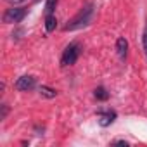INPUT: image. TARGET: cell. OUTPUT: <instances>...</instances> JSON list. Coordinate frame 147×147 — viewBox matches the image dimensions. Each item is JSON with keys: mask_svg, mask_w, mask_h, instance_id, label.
<instances>
[{"mask_svg": "<svg viewBox=\"0 0 147 147\" xmlns=\"http://www.w3.org/2000/svg\"><path fill=\"white\" fill-rule=\"evenodd\" d=\"M92 18H94V4H88V5H85L75 18H73V19L64 26V30H66V31L82 30V28H85V26H88V24L92 23Z\"/></svg>", "mask_w": 147, "mask_h": 147, "instance_id": "cell-1", "label": "cell"}, {"mask_svg": "<svg viewBox=\"0 0 147 147\" xmlns=\"http://www.w3.org/2000/svg\"><path fill=\"white\" fill-rule=\"evenodd\" d=\"M80 52H82L80 43H76V42H75V43H69V45L66 47L62 57H61V64H62V66H71V64H75V62L78 61V57H80Z\"/></svg>", "mask_w": 147, "mask_h": 147, "instance_id": "cell-2", "label": "cell"}, {"mask_svg": "<svg viewBox=\"0 0 147 147\" xmlns=\"http://www.w3.org/2000/svg\"><path fill=\"white\" fill-rule=\"evenodd\" d=\"M26 9L24 7H11L4 12V23L7 24H14V23H21L26 16Z\"/></svg>", "mask_w": 147, "mask_h": 147, "instance_id": "cell-3", "label": "cell"}, {"mask_svg": "<svg viewBox=\"0 0 147 147\" xmlns=\"http://www.w3.org/2000/svg\"><path fill=\"white\" fill-rule=\"evenodd\" d=\"M35 85H36V82H35V78L30 76V75H24V76L18 78L16 83H14L16 90H19V92H28V90L35 88Z\"/></svg>", "mask_w": 147, "mask_h": 147, "instance_id": "cell-4", "label": "cell"}, {"mask_svg": "<svg viewBox=\"0 0 147 147\" xmlns=\"http://www.w3.org/2000/svg\"><path fill=\"white\" fill-rule=\"evenodd\" d=\"M114 119H116V113L114 111H100L99 113V125L100 126H109Z\"/></svg>", "mask_w": 147, "mask_h": 147, "instance_id": "cell-5", "label": "cell"}, {"mask_svg": "<svg viewBox=\"0 0 147 147\" xmlns=\"http://www.w3.org/2000/svg\"><path fill=\"white\" fill-rule=\"evenodd\" d=\"M126 50H128V42H126V38H118V42H116V52H118V55L121 57V59H125L126 57Z\"/></svg>", "mask_w": 147, "mask_h": 147, "instance_id": "cell-6", "label": "cell"}, {"mask_svg": "<svg viewBox=\"0 0 147 147\" xmlns=\"http://www.w3.org/2000/svg\"><path fill=\"white\" fill-rule=\"evenodd\" d=\"M55 26H57V19H55V16H54V14L45 16V30H47V33L54 31V30H55Z\"/></svg>", "mask_w": 147, "mask_h": 147, "instance_id": "cell-7", "label": "cell"}, {"mask_svg": "<svg viewBox=\"0 0 147 147\" xmlns=\"http://www.w3.org/2000/svg\"><path fill=\"white\" fill-rule=\"evenodd\" d=\"M38 92H40L42 97H47V99H54V97L57 95V92H55L54 88H49V87H45V85H42V87L38 88Z\"/></svg>", "mask_w": 147, "mask_h": 147, "instance_id": "cell-8", "label": "cell"}, {"mask_svg": "<svg viewBox=\"0 0 147 147\" xmlns=\"http://www.w3.org/2000/svg\"><path fill=\"white\" fill-rule=\"evenodd\" d=\"M94 95H95V99H99V100H107V99H109V94H107V90H106L104 87L95 88Z\"/></svg>", "mask_w": 147, "mask_h": 147, "instance_id": "cell-9", "label": "cell"}, {"mask_svg": "<svg viewBox=\"0 0 147 147\" xmlns=\"http://www.w3.org/2000/svg\"><path fill=\"white\" fill-rule=\"evenodd\" d=\"M55 5H57V0H47V4H45V16H50V14H54V11H55Z\"/></svg>", "mask_w": 147, "mask_h": 147, "instance_id": "cell-10", "label": "cell"}, {"mask_svg": "<svg viewBox=\"0 0 147 147\" xmlns=\"http://www.w3.org/2000/svg\"><path fill=\"white\" fill-rule=\"evenodd\" d=\"M142 43H144V52H145V55H147V26H145V30H144V35H142Z\"/></svg>", "mask_w": 147, "mask_h": 147, "instance_id": "cell-11", "label": "cell"}, {"mask_svg": "<svg viewBox=\"0 0 147 147\" xmlns=\"http://www.w3.org/2000/svg\"><path fill=\"white\" fill-rule=\"evenodd\" d=\"M7 113H9V107H7L5 104H2V114H0V119H5Z\"/></svg>", "mask_w": 147, "mask_h": 147, "instance_id": "cell-12", "label": "cell"}, {"mask_svg": "<svg viewBox=\"0 0 147 147\" xmlns=\"http://www.w3.org/2000/svg\"><path fill=\"white\" fill-rule=\"evenodd\" d=\"M9 4H21V2H26V0H5Z\"/></svg>", "mask_w": 147, "mask_h": 147, "instance_id": "cell-13", "label": "cell"}, {"mask_svg": "<svg viewBox=\"0 0 147 147\" xmlns=\"http://www.w3.org/2000/svg\"><path fill=\"white\" fill-rule=\"evenodd\" d=\"M114 144H118V145H125V147L128 145V142H125V140H116Z\"/></svg>", "mask_w": 147, "mask_h": 147, "instance_id": "cell-14", "label": "cell"}]
</instances>
